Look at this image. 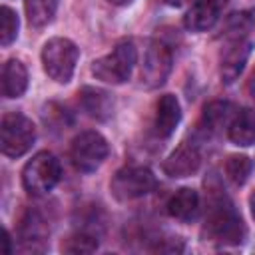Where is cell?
Returning a JSON list of instances; mask_svg holds the SVG:
<instances>
[{
    "mask_svg": "<svg viewBox=\"0 0 255 255\" xmlns=\"http://www.w3.org/2000/svg\"><path fill=\"white\" fill-rule=\"evenodd\" d=\"M251 54V42L247 40H241L237 38L223 54L221 58V80L225 84H231L239 74L241 70L245 68L247 64V58Z\"/></svg>",
    "mask_w": 255,
    "mask_h": 255,
    "instance_id": "12",
    "label": "cell"
},
{
    "mask_svg": "<svg viewBox=\"0 0 255 255\" xmlns=\"http://www.w3.org/2000/svg\"><path fill=\"white\" fill-rule=\"evenodd\" d=\"M185 2H187V0H165V4H169V6H175V8H177V6H183Z\"/></svg>",
    "mask_w": 255,
    "mask_h": 255,
    "instance_id": "26",
    "label": "cell"
},
{
    "mask_svg": "<svg viewBox=\"0 0 255 255\" xmlns=\"http://www.w3.org/2000/svg\"><path fill=\"white\" fill-rule=\"evenodd\" d=\"M167 211L171 217L179 221H191L199 213V195L191 187H181L177 189L169 201H167Z\"/></svg>",
    "mask_w": 255,
    "mask_h": 255,
    "instance_id": "13",
    "label": "cell"
},
{
    "mask_svg": "<svg viewBox=\"0 0 255 255\" xmlns=\"http://www.w3.org/2000/svg\"><path fill=\"white\" fill-rule=\"evenodd\" d=\"M229 139L235 145H253L255 143V112L251 108H245L237 112L229 126Z\"/></svg>",
    "mask_w": 255,
    "mask_h": 255,
    "instance_id": "15",
    "label": "cell"
},
{
    "mask_svg": "<svg viewBox=\"0 0 255 255\" xmlns=\"http://www.w3.org/2000/svg\"><path fill=\"white\" fill-rule=\"evenodd\" d=\"M108 151L110 147L104 135H100L98 131H82L72 141L70 159L78 171L92 173L104 163V159L108 157Z\"/></svg>",
    "mask_w": 255,
    "mask_h": 255,
    "instance_id": "7",
    "label": "cell"
},
{
    "mask_svg": "<svg viewBox=\"0 0 255 255\" xmlns=\"http://www.w3.org/2000/svg\"><path fill=\"white\" fill-rule=\"evenodd\" d=\"M28 88V72L20 60H8L2 68V94L4 98H20Z\"/></svg>",
    "mask_w": 255,
    "mask_h": 255,
    "instance_id": "14",
    "label": "cell"
},
{
    "mask_svg": "<svg viewBox=\"0 0 255 255\" xmlns=\"http://www.w3.org/2000/svg\"><path fill=\"white\" fill-rule=\"evenodd\" d=\"M207 237L221 245H239L245 237V225L241 215L229 201H217L209 213L205 225Z\"/></svg>",
    "mask_w": 255,
    "mask_h": 255,
    "instance_id": "4",
    "label": "cell"
},
{
    "mask_svg": "<svg viewBox=\"0 0 255 255\" xmlns=\"http://www.w3.org/2000/svg\"><path fill=\"white\" fill-rule=\"evenodd\" d=\"M96 249H98V241L86 233H76L62 243V251L66 253H92Z\"/></svg>",
    "mask_w": 255,
    "mask_h": 255,
    "instance_id": "22",
    "label": "cell"
},
{
    "mask_svg": "<svg viewBox=\"0 0 255 255\" xmlns=\"http://www.w3.org/2000/svg\"><path fill=\"white\" fill-rule=\"evenodd\" d=\"M179 120H181V108L177 98L171 94H163L155 106V118H153L155 133L159 137H169L175 131Z\"/></svg>",
    "mask_w": 255,
    "mask_h": 255,
    "instance_id": "11",
    "label": "cell"
},
{
    "mask_svg": "<svg viewBox=\"0 0 255 255\" xmlns=\"http://www.w3.org/2000/svg\"><path fill=\"white\" fill-rule=\"evenodd\" d=\"M80 100H82L84 110H86L92 118L104 120V118L110 116L112 102H110V98H108L106 92L96 90V88H84V90L80 92Z\"/></svg>",
    "mask_w": 255,
    "mask_h": 255,
    "instance_id": "18",
    "label": "cell"
},
{
    "mask_svg": "<svg viewBox=\"0 0 255 255\" xmlns=\"http://www.w3.org/2000/svg\"><path fill=\"white\" fill-rule=\"evenodd\" d=\"M110 4H114V6H128L131 0H108Z\"/></svg>",
    "mask_w": 255,
    "mask_h": 255,
    "instance_id": "25",
    "label": "cell"
},
{
    "mask_svg": "<svg viewBox=\"0 0 255 255\" xmlns=\"http://www.w3.org/2000/svg\"><path fill=\"white\" fill-rule=\"evenodd\" d=\"M251 167L253 163L247 155H229V159L225 161V173L235 185H243L247 181Z\"/></svg>",
    "mask_w": 255,
    "mask_h": 255,
    "instance_id": "20",
    "label": "cell"
},
{
    "mask_svg": "<svg viewBox=\"0 0 255 255\" xmlns=\"http://www.w3.org/2000/svg\"><path fill=\"white\" fill-rule=\"evenodd\" d=\"M155 185H157V179H155L153 171L147 167H139V165H129V167L118 169L110 183L114 197L120 201H131V199L143 197V195L151 193L155 189Z\"/></svg>",
    "mask_w": 255,
    "mask_h": 255,
    "instance_id": "6",
    "label": "cell"
},
{
    "mask_svg": "<svg viewBox=\"0 0 255 255\" xmlns=\"http://www.w3.org/2000/svg\"><path fill=\"white\" fill-rule=\"evenodd\" d=\"M253 22H255V20H253Z\"/></svg>",
    "mask_w": 255,
    "mask_h": 255,
    "instance_id": "28",
    "label": "cell"
},
{
    "mask_svg": "<svg viewBox=\"0 0 255 255\" xmlns=\"http://www.w3.org/2000/svg\"><path fill=\"white\" fill-rule=\"evenodd\" d=\"M2 241H4V253H10V251H12V249H10V235H8L6 229H4V239H2Z\"/></svg>",
    "mask_w": 255,
    "mask_h": 255,
    "instance_id": "24",
    "label": "cell"
},
{
    "mask_svg": "<svg viewBox=\"0 0 255 255\" xmlns=\"http://www.w3.org/2000/svg\"><path fill=\"white\" fill-rule=\"evenodd\" d=\"M34 139H36V128L26 116H22L18 112H10L2 118L0 147H2L4 155H8V157L24 155L32 147Z\"/></svg>",
    "mask_w": 255,
    "mask_h": 255,
    "instance_id": "5",
    "label": "cell"
},
{
    "mask_svg": "<svg viewBox=\"0 0 255 255\" xmlns=\"http://www.w3.org/2000/svg\"><path fill=\"white\" fill-rule=\"evenodd\" d=\"M60 161L50 151L36 153L22 169V185L30 195H44L60 181Z\"/></svg>",
    "mask_w": 255,
    "mask_h": 255,
    "instance_id": "3",
    "label": "cell"
},
{
    "mask_svg": "<svg viewBox=\"0 0 255 255\" xmlns=\"http://www.w3.org/2000/svg\"><path fill=\"white\" fill-rule=\"evenodd\" d=\"M20 235H22V243L26 245V249L32 251H40V247H36V243L44 241L48 235V227L44 223V219L36 213V211H28L20 223Z\"/></svg>",
    "mask_w": 255,
    "mask_h": 255,
    "instance_id": "17",
    "label": "cell"
},
{
    "mask_svg": "<svg viewBox=\"0 0 255 255\" xmlns=\"http://www.w3.org/2000/svg\"><path fill=\"white\" fill-rule=\"evenodd\" d=\"M201 165V153L193 143H179L163 161V171L165 175L177 179V177H187L195 173Z\"/></svg>",
    "mask_w": 255,
    "mask_h": 255,
    "instance_id": "9",
    "label": "cell"
},
{
    "mask_svg": "<svg viewBox=\"0 0 255 255\" xmlns=\"http://www.w3.org/2000/svg\"><path fill=\"white\" fill-rule=\"evenodd\" d=\"M137 62V50L131 40H122L116 48L92 64V74L106 84H124Z\"/></svg>",
    "mask_w": 255,
    "mask_h": 255,
    "instance_id": "1",
    "label": "cell"
},
{
    "mask_svg": "<svg viewBox=\"0 0 255 255\" xmlns=\"http://www.w3.org/2000/svg\"><path fill=\"white\" fill-rule=\"evenodd\" d=\"M227 4V0H195L187 10L183 24L191 32H205L215 26L219 18V10Z\"/></svg>",
    "mask_w": 255,
    "mask_h": 255,
    "instance_id": "10",
    "label": "cell"
},
{
    "mask_svg": "<svg viewBox=\"0 0 255 255\" xmlns=\"http://www.w3.org/2000/svg\"><path fill=\"white\" fill-rule=\"evenodd\" d=\"M18 36V16L12 8H0V44L10 46Z\"/></svg>",
    "mask_w": 255,
    "mask_h": 255,
    "instance_id": "21",
    "label": "cell"
},
{
    "mask_svg": "<svg viewBox=\"0 0 255 255\" xmlns=\"http://www.w3.org/2000/svg\"><path fill=\"white\" fill-rule=\"evenodd\" d=\"M249 205H251V213H253V217H255V191H253L251 197H249Z\"/></svg>",
    "mask_w": 255,
    "mask_h": 255,
    "instance_id": "27",
    "label": "cell"
},
{
    "mask_svg": "<svg viewBox=\"0 0 255 255\" xmlns=\"http://www.w3.org/2000/svg\"><path fill=\"white\" fill-rule=\"evenodd\" d=\"M28 22L34 28H42L52 22L56 10H58V0H26L24 2Z\"/></svg>",
    "mask_w": 255,
    "mask_h": 255,
    "instance_id": "19",
    "label": "cell"
},
{
    "mask_svg": "<svg viewBox=\"0 0 255 255\" xmlns=\"http://www.w3.org/2000/svg\"><path fill=\"white\" fill-rule=\"evenodd\" d=\"M78 48L68 38H52L42 48V64L44 72L58 84H66L72 80L76 62H78Z\"/></svg>",
    "mask_w": 255,
    "mask_h": 255,
    "instance_id": "2",
    "label": "cell"
},
{
    "mask_svg": "<svg viewBox=\"0 0 255 255\" xmlns=\"http://www.w3.org/2000/svg\"><path fill=\"white\" fill-rule=\"evenodd\" d=\"M247 92L251 94V98H255V70H253V74H251V78L247 82Z\"/></svg>",
    "mask_w": 255,
    "mask_h": 255,
    "instance_id": "23",
    "label": "cell"
},
{
    "mask_svg": "<svg viewBox=\"0 0 255 255\" xmlns=\"http://www.w3.org/2000/svg\"><path fill=\"white\" fill-rule=\"evenodd\" d=\"M171 72V50L163 42H151L141 64V84L145 88H159Z\"/></svg>",
    "mask_w": 255,
    "mask_h": 255,
    "instance_id": "8",
    "label": "cell"
},
{
    "mask_svg": "<svg viewBox=\"0 0 255 255\" xmlns=\"http://www.w3.org/2000/svg\"><path fill=\"white\" fill-rule=\"evenodd\" d=\"M235 116L237 114H235L233 104L217 100V102H211V104H207L203 108V126L209 131H219L223 128L229 129V126H231Z\"/></svg>",
    "mask_w": 255,
    "mask_h": 255,
    "instance_id": "16",
    "label": "cell"
}]
</instances>
